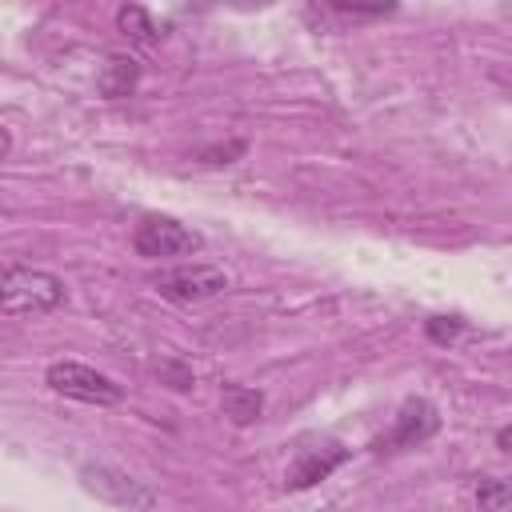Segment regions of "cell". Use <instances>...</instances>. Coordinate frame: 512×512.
Instances as JSON below:
<instances>
[{
  "mask_svg": "<svg viewBox=\"0 0 512 512\" xmlns=\"http://www.w3.org/2000/svg\"><path fill=\"white\" fill-rule=\"evenodd\" d=\"M8 152H12V132H8L4 124H0V160H4Z\"/></svg>",
  "mask_w": 512,
  "mask_h": 512,
  "instance_id": "cell-13",
  "label": "cell"
},
{
  "mask_svg": "<svg viewBox=\"0 0 512 512\" xmlns=\"http://www.w3.org/2000/svg\"><path fill=\"white\" fill-rule=\"evenodd\" d=\"M132 248H136V256H148V260L192 256V252H200V236L172 216H144L132 232Z\"/></svg>",
  "mask_w": 512,
  "mask_h": 512,
  "instance_id": "cell-4",
  "label": "cell"
},
{
  "mask_svg": "<svg viewBox=\"0 0 512 512\" xmlns=\"http://www.w3.org/2000/svg\"><path fill=\"white\" fill-rule=\"evenodd\" d=\"M436 428H440V412H436V404L424 400V396H412V400H404V404L396 408L392 428H388L372 448H380V452H384V448H416V444L432 440Z\"/></svg>",
  "mask_w": 512,
  "mask_h": 512,
  "instance_id": "cell-6",
  "label": "cell"
},
{
  "mask_svg": "<svg viewBox=\"0 0 512 512\" xmlns=\"http://www.w3.org/2000/svg\"><path fill=\"white\" fill-rule=\"evenodd\" d=\"M348 460V448H340V444H324V448H304L292 464H288V472H284V488H292V492H300V488H312V484H320V480H328L340 464Z\"/></svg>",
  "mask_w": 512,
  "mask_h": 512,
  "instance_id": "cell-7",
  "label": "cell"
},
{
  "mask_svg": "<svg viewBox=\"0 0 512 512\" xmlns=\"http://www.w3.org/2000/svg\"><path fill=\"white\" fill-rule=\"evenodd\" d=\"M220 404H224V416L232 420V424H252V420H260V408H264V396L256 392V388H244V384H224V392H220Z\"/></svg>",
  "mask_w": 512,
  "mask_h": 512,
  "instance_id": "cell-8",
  "label": "cell"
},
{
  "mask_svg": "<svg viewBox=\"0 0 512 512\" xmlns=\"http://www.w3.org/2000/svg\"><path fill=\"white\" fill-rule=\"evenodd\" d=\"M428 336H432L436 344H452V340L460 336V320H444V316H436V320H428Z\"/></svg>",
  "mask_w": 512,
  "mask_h": 512,
  "instance_id": "cell-12",
  "label": "cell"
},
{
  "mask_svg": "<svg viewBox=\"0 0 512 512\" xmlns=\"http://www.w3.org/2000/svg\"><path fill=\"white\" fill-rule=\"evenodd\" d=\"M80 480H84L88 492H96L100 500L120 504V508H128V512H148V508L156 504V492H152V488H144L140 480H132L128 472L108 468V464H84V468H80Z\"/></svg>",
  "mask_w": 512,
  "mask_h": 512,
  "instance_id": "cell-5",
  "label": "cell"
},
{
  "mask_svg": "<svg viewBox=\"0 0 512 512\" xmlns=\"http://www.w3.org/2000/svg\"><path fill=\"white\" fill-rule=\"evenodd\" d=\"M136 76H140L136 60H128V56H112L108 68H104V76H100V92H104V96H128L132 84H136Z\"/></svg>",
  "mask_w": 512,
  "mask_h": 512,
  "instance_id": "cell-9",
  "label": "cell"
},
{
  "mask_svg": "<svg viewBox=\"0 0 512 512\" xmlns=\"http://www.w3.org/2000/svg\"><path fill=\"white\" fill-rule=\"evenodd\" d=\"M64 304V280L32 264H0V316H40Z\"/></svg>",
  "mask_w": 512,
  "mask_h": 512,
  "instance_id": "cell-1",
  "label": "cell"
},
{
  "mask_svg": "<svg viewBox=\"0 0 512 512\" xmlns=\"http://www.w3.org/2000/svg\"><path fill=\"white\" fill-rule=\"evenodd\" d=\"M152 284L172 304H200V300H212L228 288V272L212 268V264H180V268L160 272Z\"/></svg>",
  "mask_w": 512,
  "mask_h": 512,
  "instance_id": "cell-3",
  "label": "cell"
},
{
  "mask_svg": "<svg viewBox=\"0 0 512 512\" xmlns=\"http://www.w3.org/2000/svg\"><path fill=\"white\" fill-rule=\"evenodd\" d=\"M44 380H48L52 392H60L68 400H80V404L108 408V404H120L124 400V388L112 376H104V372H96V368H88L80 360H56V364H48Z\"/></svg>",
  "mask_w": 512,
  "mask_h": 512,
  "instance_id": "cell-2",
  "label": "cell"
},
{
  "mask_svg": "<svg viewBox=\"0 0 512 512\" xmlns=\"http://www.w3.org/2000/svg\"><path fill=\"white\" fill-rule=\"evenodd\" d=\"M496 444H500V452H508V428L496 432Z\"/></svg>",
  "mask_w": 512,
  "mask_h": 512,
  "instance_id": "cell-14",
  "label": "cell"
},
{
  "mask_svg": "<svg viewBox=\"0 0 512 512\" xmlns=\"http://www.w3.org/2000/svg\"><path fill=\"white\" fill-rule=\"evenodd\" d=\"M508 480H496V476H484V480H476V504H480V512H504L508 508Z\"/></svg>",
  "mask_w": 512,
  "mask_h": 512,
  "instance_id": "cell-11",
  "label": "cell"
},
{
  "mask_svg": "<svg viewBox=\"0 0 512 512\" xmlns=\"http://www.w3.org/2000/svg\"><path fill=\"white\" fill-rule=\"evenodd\" d=\"M116 24H120V28H124V36H132L136 44H156V40H160V32H156L152 16H148L144 8H136V4H124V8L116 12Z\"/></svg>",
  "mask_w": 512,
  "mask_h": 512,
  "instance_id": "cell-10",
  "label": "cell"
}]
</instances>
